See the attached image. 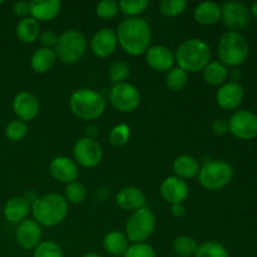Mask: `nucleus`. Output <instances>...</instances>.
<instances>
[{"label":"nucleus","instance_id":"37","mask_svg":"<svg viewBox=\"0 0 257 257\" xmlns=\"http://www.w3.org/2000/svg\"><path fill=\"white\" fill-rule=\"evenodd\" d=\"M33 257H64L62 247L52 240L42 241L33 250Z\"/></svg>","mask_w":257,"mask_h":257},{"label":"nucleus","instance_id":"16","mask_svg":"<svg viewBox=\"0 0 257 257\" xmlns=\"http://www.w3.org/2000/svg\"><path fill=\"white\" fill-rule=\"evenodd\" d=\"M18 245L24 250H34L42 242V226L34 220L27 218L18 225L15 231Z\"/></svg>","mask_w":257,"mask_h":257},{"label":"nucleus","instance_id":"48","mask_svg":"<svg viewBox=\"0 0 257 257\" xmlns=\"http://www.w3.org/2000/svg\"><path fill=\"white\" fill-rule=\"evenodd\" d=\"M2 4H4V0H0V5Z\"/></svg>","mask_w":257,"mask_h":257},{"label":"nucleus","instance_id":"38","mask_svg":"<svg viewBox=\"0 0 257 257\" xmlns=\"http://www.w3.org/2000/svg\"><path fill=\"white\" fill-rule=\"evenodd\" d=\"M187 8L186 0H162L160 3V12L167 18H175L182 14Z\"/></svg>","mask_w":257,"mask_h":257},{"label":"nucleus","instance_id":"35","mask_svg":"<svg viewBox=\"0 0 257 257\" xmlns=\"http://www.w3.org/2000/svg\"><path fill=\"white\" fill-rule=\"evenodd\" d=\"M28 135V124L27 122H23L20 119H14L8 123L5 127V136L12 142H20L24 140Z\"/></svg>","mask_w":257,"mask_h":257},{"label":"nucleus","instance_id":"22","mask_svg":"<svg viewBox=\"0 0 257 257\" xmlns=\"http://www.w3.org/2000/svg\"><path fill=\"white\" fill-rule=\"evenodd\" d=\"M62 3L59 0H32L30 17L39 22H50L59 15Z\"/></svg>","mask_w":257,"mask_h":257},{"label":"nucleus","instance_id":"44","mask_svg":"<svg viewBox=\"0 0 257 257\" xmlns=\"http://www.w3.org/2000/svg\"><path fill=\"white\" fill-rule=\"evenodd\" d=\"M171 213L175 217L181 218L186 215V207L183 203H180V205H172L171 206Z\"/></svg>","mask_w":257,"mask_h":257},{"label":"nucleus","instance_id":"12","mask_svg":"<svg viewBox=\"0 0 257 257\" xmlns=\"http://www.w3.org/2000/svg\"><path fill=\"white\" fill-rule=\"evenodd\" d=\"M221 19L231 32H237L250 22V10L243 3L226 2L221 5Z\"/></svg>","mask_w":257,"mask_h":257},{"label":"nucleus","instance_id":"15","mask_svg":"<svg viewBox=\"0 0 257 257\" xmlns=\"http://www.w3.org/2000/svg\"><path fill=\"white\" fill-rule=\"evenodd\" d=\"M160 190L163 200L170 203L171 206L183 203L190 195L187 182L176 176H170V177L165 178L161 183Z\"/></svg>","mask_w":257,"mask_h":257},{"label":"nucleus","instance_id":"6","mask_svg":"<svg viewBox=\"0 0 257 257\" xmlns=\"http://www.w3.org/2000/svg\"><path fill=\"white\" fill-rule=\"evenodd\" d=\"M87 50V39L84 34L77 29L64 32L58 38L54 47L57 59L64 64H75L79 62Z\"/></svg>","mask_w":257,"mask_h":257},{"label":"nucleus","instance_id":"25","mask_svg":"<svg viewBox=\"0 0 257 257\" xmlns=\"http://www.w3.org/2000/svg\"><path fill=\"white\" fill-rule=\"evenodd\" d=\"M200 163L195 157L190 155H181L173 162V172L176 177L181 180H191L198 176L200 172Z\"/></svg>","mask_w":257,"mask_h":257},{"label":"nucleus","instance_id":"9","mask_svg":"<svg viewBox=\"0 0 257 257\" xmlns=\"http://www.w3.org/2000/svg\"><path fill=\"white\" fill-rule=\"evenodd\" d=\"M109 100L113 107L122 113H131L141 103V93L136 85L123 82L114 84L110 89Z\"/></svg>","mask_w":257,"mask_h":257},{"label":"nucleus","instance_id":"3","mask_svg":"<svg viewBox=\"0 0 257 257\" xmlns=\"http://www.w3.org/2000/svg\"><path fill=\"white\" fill-rule=\"evenodd\" d=\"M211 55L212 52L210 45L205 40L193 38L183 42L177 48L175 60L178 68L186 73H197L205 69L206 65L211 62Z\"/></svg>","mask_w":257,"mask_h":257},{"label":"nucleus","instance_id":"27","mask_svg":"<svg viewBox=\"0 0 257 257\" xmlns=\"http://www.w3.org/2000/svg\"><path fill=\"white\" fill-rule=\"evenodd\" d=\"M15 33H17V37L20 42L27 43V44L34 43L40 35L39 23L32 17L23 18L17 24Z\"/></svg>","mask_w":257,"mask_h":257},{"label":"nucleus","instance_id":"1","mask_svg":"<svg viewBox=\"0 0 257 257\" xmlns=\"http://www.w3.org/2000/svg\"><path fill=\"white\" fill-rule=\"evenodd\" d=\"M115 34L118 44L127 54L133 57L146 54L152 42V30L142 18H127L122 20Z\"/></svg>","mask_w":257,"mask_h":257},{"label":"nucleus","instance_id":"45","mask_svg":"<svg viewBox=\"0 0 257 257\" xmlns=\"http://www.w3.org/2000/svg\"><path fill=\"white\" fill-rule=\"evenodd\" d=\"M98 127L94 124H89L87 128H85V136L84 137H88V138H95V136L98 135Z\"/></svg>","mask_w":257,"mask_h":257},{"label":"nucleus","instance_id":"34","mask_svg":"<svg viewBox=\"0 0 257 257\" xmlns=\"http://www.w3.org/2000/svg\"><path fill=\"white\" fill-rule=\"evenodd\" d=\"M131 137V128L130 125L125 124V123H120V124H117L115 127L112 128L109 133V143L113 146V147H123L128 143Z\"/></svg>","mask_w":257,"mask_h":257},{"label":"nucleus","instance_id":"42","mask_svg":"<svg viewBox=\"0 0 257 257\" xmlns=\"http://www.w3.org/2000/svg\"><path fill=\"white\" fill-rule=\"evenodd\" d=\"M13 12L17 17L27 18L30 17V2H25V0H19V2L14 3L13 5Z\"/></svg>","mask_w":257,"mask_h":257},{"label":"nucleus","instance_id":"28","mask_svg":"<svg viewBox=\"0 0 257 257\" xmlns=\"http://www.w3.org/2000/svg\"><path fill=\"white\" fill-rule=\"evenodd\" d=\"M203 72V79L210 85H222L226 83L228 77V69L223 65L220 60H211L205 67Z\"/></svg>","mask_w":257,"mask_h":257},{"label":"nucleus","instance_id":"26","mask_svg":"<svg viewBox=\"0 0 257 257\" xmlns=\"http://www.w3.org/2000/svg\"><path fill=\"white\" fill-rule=\"evenodd\" d=\"M128 238L125 233L119 231H110L103 238V247L109 255L112 256H123L130 247Z\"/></svg>","mask_w":257,"mask_h":257},{"label":"nucleus","instance_id":"24","mask_svg":"<svg viewBox=\"0 0 257 257\" xmlns=\"http://www.w3.org/2000/svg\"><path fill=\"white\" fill-rule=\"evenodd\" d=\"M55 62H57V55L54 49L42 47L33 53L30 58V68L38 74H44L54 67Z\"/></svg>","mask_w":257,"mask_h":257},{"label":"nucleus","instance_id":"40","mask_svg":"<svg viewBox=\"0 0 257 257\" xmlns=\"http://www.w3.org/2000/svg\"><path fill=\"white\" fill-rule=\"evenodd\" d=\"M123 257H157L155 248L148 243H133L127 248Z\"/></svg>","mask_w":257,"mask_h":257},{"label":"nucleus","instance_id":"20","mask_svg":"<svg viewBox=\"0 0 257 257\" xmlns=\"http://www.w3.org/2000/svg\"><path fill=\"white\" fill-rule=\"evenodd\" d=\"M32 212V203L28 197L24 196H15L5 202L3 213H4L5 220L10 223H18L25 221Z\"/></svg>","mask_w":257,"mask_h":257},{"label":"nucleus","instance_id":"10","mask_svg":"<svg viewBox=\"0 0 257 257\" xmlns=\"http://www.w3.org/2000/svg\"><path fill=\"white\" fill-rule=\"evenodd\" d=\"M73 156L77 165L85 168H93L99 165L102 161V146L95 138L82 137L75 142L73 147Z\"/></svg>","mask_w":257,"mask_h":257},{"label":"nucleus","instance_id":"18","mask_svg":"<svg viewBox=\"0 0 257 257\" xmlns=\"http://www.w3.org/2000/svg\"><path fill=\"white\" fill-rule=\"evenodd\" d=\"M146 62L153 70L165 73L170 72L175 64V54L165 45H153L146 52Z\"/></svg>","mask_w":257,"mask_h":257},{"label":"nucleus","instance_id":"39","mask_svg":"<svg viewBox=\"0 0 257 257\" xmlns=\"http://www.w3.org/2000/svg\"><path fill=\"white\" fill-rule=\"evenodd\" d=\"M118 10V3L114 0H102L95 5V13L102 19H112L117 15Z\"/></svg>","mask_w":257,"mask_h":257},{"label":"nucleus","instance_id":"5","mask_svg":"<svg viewBox=\"0 0 257 257\" xmlns=\"http://www.w3.org/2000/svg\"><path fill=\"white\" fill-rule=\"evenodd\" d=\"M248 43L240 32H226L218 42L217 53L220 62L226 67H237L248 57Z\"/></svg>","mask_w":257,"mask_h":257},{"label":"nucleus","instance_id":"21","mask_svg":"<svg viewBox=\"0 0 257 257\" xmlns=\"http://www.w3.org/2000/svg\"><path fill=\"white\" fill-rule=\"evenodd\" d=\"M146 201L147 198H146L145 192L141 188L132 187V186L119 190L115 196L117 205L123 210L132 211V212L146 207Z\"/></svg>","mask_w":257,"mask_h":257},{"label":"nucleus","instance_id":"47","mask_svg":"<svg viewBox=\"0 0 257 257\" xmlns=\"http://www.w3.org/2000/svg\"><path fill=\"white\" fill-rule=\"evenodd\" d=\"M82 257H103V256L99 255V253H95V252H88V253H85V255H83Z\"/></svg>","mask_w":257,"mask_h":257},{"label":"nucleus","instance_id":"23","mask_svg":"<svg viewBox=\"0 0 257 257\" xmlns=\"http://www.w3.org/2000/svg\"><path fill=\"white\" fill-rule=\"evenodd\" d=\"M193 18L201 25H213L221 20V5L215 2L200 3L195 8Z\"/></svg>","mask_w":257,"mask_h":257},{"label":"nucleus","instance_id":"41","mask_svg":"<svg viewBox=\"0 0 257 257\" xmlns=\"http://www.w3.org/2000/svg\"><path fill=\"white\" fill-rule=\"evenodd\" d=\"M58 38H59V35L55 32H53V30H44V32L39 35V40L40 43H42L43 47L52 48V49H54V47L57 45Z\"/></svg>","mask_w":257,"mask_h":257},{"label":"nucleus","instance_id":"36","mask_svg":"<svg viewBox=\"0 0 257 257\" xmlns=\"http://www.w3.org/2000/svg\"><path fill=\"white\" fill-rule=\"evenodd\" d=\"M131 74V67L128 63L122 62V60H117L110 64L109 69H108V77H109L110 82L113 84H118V83H123Z\"/></svg>","mask_w":257,"mask_h":257},{"label":"nucleus","instance_id":"17","mask_svg":"<svg viewBox=\"0 0 257 257\" xmlns=\"http://www.w3.org/2000/svg\"><path fill=\"white\" fill-rule=\"evenodd\" d=\"M118 39L115 30L112 28H102L93 35L90 40V49L98 58H108L117 49Z\"/></svg>","mask_w":257,"mask_h":257},{"label":"nucleus","instance_id":"11","mask_svg":"<svg viewBox=\"0 0 257 257\" xmlns=\"http://www.w3.org/2000/svg\"><path fill=\"white\" fill-rule=\"evenodd\" d=\"M228 130L240 140H252L257 136V115L247 109L237 110L228 119Z\"/></svg>","mask_w":257,"mask_h":257},{"label":"nucleus","instance_id":"46","mask_svg":"<svg viewBox=\"0 0 257 257\" xmlns=\"http://www.w3.org/2000/svg\"><path fill=\"white\" fill-rule=\"evenodd\" d=\"M250 12L252 13V14L257 18V2H255L252 5H251V10H250Z\"/></svg>","mask_w":257,"mask_h":257},{"label":"nucleus","instance_id":"33","mask_svg":"<svg viewBox=\"0 0 257 257\" xmlns=\"http://www.w3.org/2000/svg\"><path fill=\"white\" fill-rule=\"evenodd\" d=\"M148 5V0H122L118 3L119 10L128 18H138V15L146 12Z\"/></svg>","mask_w":257,"mask_h":257},{"label":"nucleus","instance_id":"14","mask_svg":"<svg viewBox=\"0 0 257 257\" xmlns=\"http://www.w3.org/2000/svg\"><path fill=\"white\" fill-rule=\"evenodd\" d=\"M49 172L55 181L68 185V183L77 181L78 176H79V168L72 158L65 157V156H58L50 161Z\"/></svg>","mask_w":257,"mask_h":257},{"label":"nucleus","instance_id":"30","mask_svg":"<svg viewBox=\"0 0 257 257\" xmlns=\"http://www.w3.org/2000/svg\"><path fill=\"white\" fill-rule=\"evenodd\" d=\"M193 257H230L227 248L217 241H206L198 245Z\"/></svg>","mask_w":257,"mask_h":257},{"label":"nucleus","instance_id":"43","mask_svg":"<svg viewBox=\"0 0 257 257\" xmlns=\"http://www.w3.org/2000/svg\"><path fill=\"white\" fill-rule=\"evenodd\" d=\"M212 132L216 136H225L226 133L230 132L228 130V120L223 119V118H218L212 123Z\"/></svg>","mask_w":257,"mask_h":257},{"label":"nucleus","instance_id":"29","mask_svg":"<svg viewBox=\"0 0 257 257\" xmlns=\"http://www.w3.org/2000/svg\"><path fill=\"white\" fill-rule=\"evenodd\" d=\"M197 248V241L190 236H178L173 241V251L177 257H193Z\"/></svg>","mask_w":257,"mask_h":257},{"label":"nucleus","instance_id":"19","mask_svg":"<svg viewBox=\"0 0 257 257\" xmlns=\"http://www.w3.org/2000/svg\"><path fill=\"white\" fill-rule=\"evenodd\" d=\"M243 88L237 82H227L220 87L216 93L217 104L222 109L232 110L236 109L242 103Z\"/></svg>","mask_w":257,"mask_h":257},{"label":"nucleus","instance_id":"50","mask_svg":"<svg viewBox=\"0 0 257 257\" xmlns=\"http://www.w3.org/2000/svg\"><path fill=\"white\" fill-rule=\"evenodd\" d=\"M175 257H177V256H175Z\"/></svg>","mask_w":257,"mask_h":257},{"label":"nucleus","instance_id":"13","mask_svg":"<svg viewBox=\"0 0 257 257\" xmlns=\"http://www.w3.org/2000/svg\"><path fill=\"white\" fill-rule=\"evenodd\" d=\"M13 110L18 119L23 120V122H29L39 114V99L32 92L22 90L13 99Z\"/></svg>","mask_w":257,"mask_h":257},{"label":"nucleus","instance_id":"4","mask_svg":"<svg viewBox=\"0 0 257 257\" xmlns=\"http://www.w3.org/2000/svg\"><path fill=\"white\" fill-rule=\"evenodd\" d=\"M69 107L73 114L83 120L98 119L105 110V99L89 88H79L70 95Z\"/></svg>","mask_w":257,"mask_h":257},{"label":"nucleus","instance_id":"7","mask_svg":"<svg viewBox=\"0 0 257 257\" xmlns=\"http://www.w3.org/2000/svg\"><path fill=\"white\" fill-rule=\"evenodd\" d=\"M232 166L221 160L205 163L198 172L200 185L208 191H217L226 187L232 181Z\"/></svg>","mask_w":257,"mask_h":257},{"label":"nucleus","instance_id":"32","mask_svg":"<svg viewBox=\"0 0 257 257\" xmlns=\"http://www.w3.org/2000/svg\"><path fill=\"white\" fill-rule=\"evenodd\" d=\"M188 83V73L181 68L176 67L172 68L170 72H167V77H166V84H167L168 89L172 92H180L183 88L187 85Z\"/></svg>","mask_w":257,"mask_h":257},{"label":"nucleus","instance_id":"31","mask_svg":"<svg viewBox=\"0 0 257 257\" xmlns=\"http://www.w3.org/2000/svg\"><path fill=\"white\" fill-rule=\"evenodd\" d=\"M87 188L83 183L74 181L72 183H68L65 186L64 191V198L67 200L68 203H73V205H80L87 198Z\"/></svg>","mask_w":257,"mask_h":257},{"label":"nucleus","instance_id":"49","mask_svg":"<svg viewBox=\"0 0 257 257\" xmlns=\"http://www.w3.org/2000/svg\"><path fill=\"white\" fill-rule=\"evenodd\" d=\"M112 257H123V256H112Z\"/></svg>","mask_w":257,"mask_h":257},{"label":"nucleus","instance_id":"8","mask_svg":"<svg viewBox=\"0 0 257 257\" xmlns=\"http://www.w3.org/2000/svg\"><path fill=\"white\" fill-rule=\"evenodd\" d=\"M156 228V216L148 207L132 212L125 225V236L133 243L146 242Z\"/></svg>","mask_w":257,"mask_h":257},{"label":"nucleus","instance_id":"2","mask_svg":"<svg viewBox=\"0 0 257 257\" xmlns=\"http://www.w3.org/2000/svg\"><path fill=\"white\" fill-rule=\"evenodd\" d=\"M69 212V203L64 196L58 193H48V195L38 197L32 203V213L34 221L40 226L54 227L60 225L67 218Z\"/></svg>","mask_w":257,"mask_h":257}]
</instances>
